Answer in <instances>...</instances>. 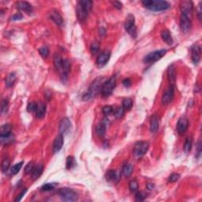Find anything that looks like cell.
<instances>
[{"mask_svg":"<svg viewBox=\"0 0 202 202\" xmlns=\"http://www.w3.org/2000/svg\"><path fill=\"white\" fill-rule=\"evenodd\" d=\"M189 126V121L186 116H182L179 119L177 123V130L180 135L185 134Z\"/></svg>","mask_w":202,"mask_h":202,"instance_id":"cell-13","label":"cell"},{"mask_svg":"<svg viewBox=\"0 0 202 202\" xmlns=\"http://www.w3.org/2000/svg\"><path fill=\"white\" fill-rule=\"evenodd\" d=\"M58 184L56 182H52V183H46L43 186H42L41 189L43 191H50L55 189Z\"/></svg>","mask_w":202,"mask_h":202,"instance_id":"cell-39","label":"cell"},{"mask_svg":"<svg viewBox=\"0 0 202 202\" xmlns=\"http://www.w3.org/2000/svg\"><path fill=\"white\" fill-rule=\"evenodd\" d=\"M10 162L8 158L3 159V160L2 161V164H1V169H2L3 173L7 172V171L9 170V167H10Z\"/></svg>","mask_w":202,"mask_h":202,"instance_id":"cell-36","label":"cell"},{"mask_svg":"<svg viewBox=\"0 0 202 202\" xmlns=\"http://www.w3.org/2000/svg\"><path fill=\"white\" fill-rule=\"evenodd\" d=\"M63 143H64V140H63V135L62 134H58V136L55 137V140L53 142V152L55 153H58L62 149L63 146Z\"/></svg>","mask_w":202,"mask_h":202,"instance_id":"cell-18","label":"cell"},{"mask_svg":"<svg viewBox=\"0 0 202 202\" xmlns=\"http://www.w3.org/2000/svg\"><path fill=\"white\" fill-rule=\"evenodd\" d=\"M193 145V141L191 138H187L185 141V144H184V152L186 153H189L191 151V149H192Z\"/></svg>","mask_w":202,"mask_h":202,"instance_id":"cell-37","label":"cell"},{"mask_svg":"<svg viewBox=\"0 0 202 202\" xmlns=\"http://www.w3.org/2000/svg\"><path fill=\"white\" fill-rule=\"evenodd\" d=\"M76 165V161H75L74 158L73 156H68L66 158V169H71L73 168L74 166Z\"/></svg>","mask_w":202,"mask_h":202,"instance_id":"cell-34","label":"cell"},{"mask_svg":"<svg viewBox=\"0 0 202 202\" xmlns=\"http://www.w3.org/2000/svg\"><path fill=\"white\" fill-rule=\"evenodd\" d=\"M34 167H35V166H34L33 162H29L28 164H27L26 167H25V173H26V174H31V172L33 171Z\"/></svg>","mask_w":202,"mask_h":202,"instance_id":"cell-48","label":"cell"},{"mask_svg":"<svg viewBox=\"0 0 202 202\" xmlns=\"http://www.w3.org/2000/svg\"><path fill=\"white\" fill-rule=\"evenodd\" d=\"M70 67H71V64L70 62L68 59H63V65H62V68L60 70L61 72V77L63 78V81H66L68 78V74L70 73Z\"/></svg>","mask_w":202,"mask_h":202,"instance_id":"cell-15","label":"cell"},{"mask_svg":"<svg viewBox=\"0 0 202 202\" xmlns=\"http://www.w3.org/2000/svg\"><path fill=\"white\" fill-rule=\"evenodd\" d=\"M149 147V143L145 141H138L136 144H134V150H133V153H134V157L137 159L142 157L146 153H147L148 149Z\"/></svg>","mask_w":202,"mask_h":202,"instance_id":"cell-5","label":"cell"},{"mask_svg":"<svg viewBox=\"0 0 202 202\" xmlns=\"http://www.w3.org/2000/svg\"><path fill=\"white\" fill-rule=\"evenodd\" d=\"M45 112H46V105H45V104L40 102V103L38 104V105H37L36 115H37V117L39 118V119H41V118H43V116H44Z\"/></svg>","mask_w":202,"mask_h":202,"instance_id":"cell-25","label":"cell"},{"mask_svg":"<svg viewBox=\"0 0 202 202\" xmlns=\"http://www.w3.org/2000/svg\"><path fill=\"white\" fill-rule=\"evenodd\" d=\"M147 188L148 189L151 190V189H153L154 188V185L153 183H148L147 184Z\"/></svg>","mask_w":202,"mask_h":202,"instance_id":"cell-56","label":"cell"},{"mask_svg":"<svg viewBox=\"0 0 202 202\" xmlns=\"http://www.w3.org/2000/svg\"><path fill=\"white\" fill-rule=\"evenodd\" d=\"M110 57H111V52H104L103 53H101L99 56L96 58V64L97 66V67L99 68H102L107 63H108L110 59Z\"/></svg>","mask_w":202,"mask_h":202,"instance_id":"cell-11","label":"cell"},{"mask_svg":"<svg viewBox=\"0 0 202 202\" xmlns=\"http://www.w3.org/2000/svg\"><path fill=\"white\" fill-rule=\"evenodd\" d=\"M159 119L158 115L156 114H153L152 117H151L150 119V131L153 134L156 133L159 129Z\"/></svg>","mask_w":202,"mask_h":202,"instance_id":"cell-20","label":"cell"},{"mask_svg":"<svg viewBox=\"0 0 202 202\" xmlns=\"http://www.w3.org/2000/svg\"><path fill=\"white\" fill-rule=\"evenodd\" d=\"M39 53L40 54V55H41L42 57L46 58V57H48V55H49V49H48L46 46H43L40 48H39Z\"/></svg>","mask_w":202,"mask_h":202,"instance_id":"cell-44","label":"cell"},{"mask_svg":"<svg viewBox=\"0 0 202 202\" xmlns=\"http://www.w3.org/2000/svg\"><path fill=\"white\" fill-rule=\"evenodd\" d=\"M22 18H23V15H22L21 13H16V14L13 15V16L10 18L11 21H19V20H22Z\"/></svg>","mask_w":202,"mask_h":202,"instance_id":"cell-49","label":"cell"},{"mask_svg":"<svg viewBox=\"0 0 202 202\" xmlns=\"http://www.w3.org/2000/svg\"><path fill=\"white\" fill-rule=\"evenodd\" d=\"M76 13L77 17H78V19L81 23H84V22L86 21L87 17H88V13L83 8L82 6L78 3V5H77L76 7Z\"/></svg>","mask_w":202,"mask_h":202,"instance_id":"cell-16","label":"cell"},{"mask_svg":"<svg viewBox=\"0 0 202 202\" xmlns=\"http://www.w3.org/2000/svg\"><path fill=\"white\" fill-rule=\"evenodd\" d=\"M37 105H38V104L34 103V102L29 103L27 106V111L28 112H36L37 109Z\"/></svg>","mask_w":202,"mask_h":202,"instance_id":"cell-45","label":"cell"},{"mask_svg":"<svg viewBox=\"0 0 202 202\" xmlns=\"http://www.w3.org/2000/svg\"><path fill=\"white\" fill-rule=\"evenodd\" d=\"M123 107L125 110H130L133 107V100L129 98L124 99L123 101Z\"/></svg>","mask_w":202,"mask_h":202,"instance_id":"cell-42","label":"cell"},{"mask_svg":"<svg viewBox=\"0 0 202 202\" xmlns=\"http://www.w3.org/2000/svg\"><path fill=\"white\" fill-rule=\"evenodd\" d=\"M23 164L24 162L23 161H22V162L20 163H18V164H16L15 165H13V167H11V169H10V172H11L12 174H17L20 171V170L22 169V166H23Z\"/></svg>","mask_w":202,"mask_h":202,"instance_id":"cell-33","label":"cell"},{"mask_svg":"<svg viewBox=\"0 0 202 202\" xmlns=\"http://www.w3.org/2000/svg\"><path fill=\"white\" fill-rule=\"evenodd\" d=\"M200 154H201V143L200 141H198L197 144V157L199 158L200 156Z\"/></svg>","mask_w":202,"mask_h":202,"instance_id":"cell-50","label":"cell"},{"mask_svg":"<svg viewBox=\"0 0 202 202\" xmlns=\"http://www.w3.org/2000/svg\"><path fill=\"white\" fill-rule=\"evenodd\" d=\"M99 50V43L97 41H94L91 44V47H90V52H91L92 55H95L98 53Z\"/></svg>","mask_w":202,"mask_h":202,"instance_id":"cell-38","label":"cell"},{"mask_svg":"<svg viewBox=\"0 0 202 202\" xmlns=\"http://www.w3.org/2000/svg\"><path fill=\"white\" fill-rule=\"evenodd\" d=\"M102 111H103V113L104 115L108 116V115H110L111 114H112L113 111H114V110H113L112 107L108 105V106L104 107L103 109H102Z\"/></svg>","mask_w":202,"mask_h":202,"instance_id":"cell-46","label":"cell"},{"mask_svg":"<svg viewBox=\"0 0 202 202\" xmlns=\"http://www.w3.org/2000/svg\"><path fill=\"white\" fill-rule=\"evenodd\" d=\"M141 3L146 9L154 12L164 11L171 7V4L169 3L161 0H144L141 2Z\"/></svg>","mask_w":202,"mask_h":202,"instance_id":"cell-2","label":"cell"},{"mask_svg":"<svg viewBox=\"0 0 202 202\" xmlns=\"http://www.w3.org/2000/svg\"><path fill=\"white\" fill-rule=\"evenodd\" d=\"M27 190H28V189H24L22 191V193H21L20 194H18V197H17V198L15 199V201H19V200H22V197H23V196L25 195V194H26Z\"/></svg>","mask_w":202,"mask_h":202,"instance_id":"cell-52","label":"cell"},{"mask_svg":"<svg viewBox=\"0 0 202 202\" xmlns=\"http://www.w3.org/2000/svg\"><path fill=\"white\" fill-rule=\"evenodd\" d=\"M123 85H124L125 87L128 88V87L131 86V84H132V82H131V81H130V79H129V78H126V79L123 80Z\"/></svg>","mask_w":202,"mask_h":202,"instance_id":"cell-53","label":"cell"},{"mask_svg":"<svg viewBox=\"0 0 202 202\" xmlns=\"http://www.w3.org/2000/svg\"><path fill=\"white\" fill-rule=\"evenodd\" d=\"M71 126V122H70V120L68 118H63L59 123V129H58L59 134L63 135V136L67 134L70 131Z\"/></svg>","mask_w":202,"mask_h":202,"instance_id":"cell-10","label":"cell"},{"mask_svg":"<svg viewBox=\"0 0 202 202\" xmlns=\"http://www.w3.org/2000/svg\"><path fill=\"white\" fill-rule=\"evenodd\" d=\"M114 115L115 116L117 119H121L123 115H124L125 113V109L123 108V107H119V108H116L114 111Z\"/></svg>","mask_w":202,"mask_h":202,"instance_id":"cell-40","label":"cell"},{"mask_svg":"<svg viewBox=\"0 0 202 202\" xmlns=\"http://www.w3.org/2000/svg\"><path fill=\"white\" fill-rule=\"evenodd\" d=\"M176 77H177V74H176L175 67L172 64L169 66V67L167 69V78H168L171 85H174V84L176 81Z\"/></svg>","mask_w":202,"mask_h":202,"instance_id":"cell-21","label":"cell"},{"mask_svg":"<svg viewBox=\"0 0 202 202\" xmlns=\"http://www.w3.org/2000/svg\"><path fill=\"white\" fill-rule=\"evenodd\" d=\"M124 27L126 31L132 38L135 39L138 35L137 33V28L135 25V18L133 14H129L126 18Z\"/></svg>","mask_w":202,"mask_h":202,"instance_id":"cell-4","label":"cell"},{"mask_svg":"<svg viewBox=\"0 0 202 202\" xmlns=\"http://www.w3.org/2000/svg\"><path fill=\"white\" fill-rule=\"evenodd\" d=\"M174 96V85H171L164 92V95L162 96V104L164 105H167L170 104L172 101Z\"/></svg>","mask_w":202,"mask_h":202,"instance_id":"cell-9","label":"cell"},{"mask_svg":"<svg viewBox=\"0 0 202 202\" xmlns=\"http://www.w3.org/2000/svg\"><path fill=\"white\" fill-rule=\"evenodd\" d=\"M12 127L10 124L3 125L0 129V137H6L11 134Z\"/></svg>","mask_w":202,"mask_h":202,"instance_id":"cell-29","label":"cell"},{"mask_svg":"<svg viewBox=\"0 0 202 202\" xmlns=\"http://www.w3.org/2000/svg\"><path fill=\"white\" fill-rule=\"evenodd\" d=\"M129 188L130 189L131 192L133 193H136L138 192V188H139V186H138V182H137L136 180H132L129 182Z\"/></svg>","mask_w":202,"mask_h":202,"instance_id":"cell-41","label":"cell"},{"mask_svg":"<svg viewBox=\"0 0 202 202\" xmlns=\"http://www.w3.org/2000/svg\"><path fill=\"white\" fill-rule=\"evenodd\" d=\"M161 37H162L163 40H164L165 43H167L168 45L173 44V39L169 30H162V32H161Z\"/></svg>","mask_w":202,"mask_h":202,"instance_id":"cell-22","label":"cell"},{"mask_svg":"<svg viewBox=\"0 0 202 202\" xmlns=\"http://www.w3.org/2000/svg\"><path fill=\"white\" fill-rule=\"evenodd\" d=\"M17 7L19 10H22L24 12L29 13L33 11V7L32 5L28 2H18L17 3Z\"/></svg>","mask_w":202,"mask_h":202,"instance_id":"cell-23","label":"cell"},{"mask_svg":"<svg viewBox=\"0 0 202 202\" xmlns=\"http://www.w3.org/2000/svg\"><path fill=\"white\" fill-rule=\"evenodd\" d=\"M107 125L104 122L99 123L96 127V132L99 137H104L106 134Z\"/></svg>","mask_w":202,"mask_h":202,"instance_id":"cell-26","label":"cell"},{"mask_svg":"<svg viewBox=\"0 0 202 202\" xmlns=\"http://www.w3.org/2000/svg\"><path fill=\"white\" fill-rule=\"evenodd\" d=\"M43 167L42 165H38L36 166L34 168H33V171L31 172V178L33 179V180H36L38 178H40V176L41 175L42 173H43Z\"/></svg>","mask_w":202,"mask_h":202,"instance_id":"cell-24","label":"cell"},{"mask_svg":"<svg viewBox=\"0 0 202 202\" xmlns=\"http://www.w3.org/2000/svg\"><path fill=\"white\" fill-rule=\"evenodd\" d=\"M136 196H135V200L137 201H143L147 197V194L143 191H140V192H136Z\"/></svg>","mask_w":202,"mask_h":202,"instance_id":"cell-43","label":"cell"},{"mask_svg":"<svg viewBox=\"0 0 202 202\" xmlns=\"http://www.w3.org/2000/svg\"><path fill=\"white\" fill-rule=\"evenodd\" d=\"M99 35H100L101 37H103L104 35H105V34H106V29H105V28H99Z\"/></svg>","mask_w":202,"mask_h":202,"instance_id":"cell-55","label":"cell"},{"mask_svg":"<svg viewBox=\"0 0 202 202\" xmlns=\"http://www.w3.org/2000/svg\"><path fill=\"white\" fill-rule=\"evenodd\" d=\"M105 81L104 78H96L94 81H93L91 85H90L89 88H88V90L86 91V93H84L82 96V99L84 101H88L89 99H91L92 98H93L94 96H96V95L99 93L101 92V88L103 86L104 83Z\"/></svg>","mask_w":202,"mask_h":202,"instance_id":"cell-1","label":"cell"},{"mask_svg":"<svg viewBox=\"0 0 202 202\" xmlns=\"http://www.w3.org/2000/svg\"><path fill=\"white\" fill-rule=\"evenodd\" d=\"M191 59L194 64H198L200 60V53H201V48L199 45L194 44L190 48Z\"/></svg>","mask_w":202,"mask_h":202,"instance_id":"cell-12","label":"cell"},{"mask_svg":"<svg viewBox=\"0 0 202 202\" xmlns=\"http://www.w3.org/2000/svg\"><path fill=\"white\" fill-rule=\"evenodd\" d=\"M180 179V174L178 173H173L168 178V182H175Z\"/></svg>","mask_w":202,"mask_h":202,"instance_id":"cell-47","label":"cell"},{"mask_svg":"<svg viewBox=\"0 0 202 202\" xmlns=\"http://www.w3.org/2000/svg\"><path fill=\"white\" fill-rule=\"evenodd\" d=\"M17 76L15 73H9L8 76L6 78V85L8 88H11L13 85H14L15 81H16Z\"/></svg>","mask_w":202,"mask_h":202,"instance_id":"cell-28","label":"cell"},{"mask_svg":"<svg viewBox=\"0 0 202 202\" xmlns=\"http://www.w3.org/2000/svg\"><path fill=\"white\" fill-rule=\"evenodd\" d=\"M9 110V101L8 99H3L2 104H1V113L3 114H6L8 112Z\"/></svg>","mask_w":202,"mask_h":202,"instance_id":"cell-35","label":"cell"},{"mask_svg":"<svg viewBox=\"0 0 202 202\" xmlns=\"http://www.w3.org/2000/svg\"><path fill=\"white\" fill-rule=\"evenodd\" d=\"M182 15L186 16L189 18H192L194 11V4L191 1H182L180 4Z\"/></svg>","mask_w":202,"mask_h":202,"instance_id":"cell-8","label":"cell"},{"mask_svg":"<svg viewBox=\"0 0 202 202\" xmlns=\"http://www.w3.org/2000/svg\"><path fill=\"white\" fill-rule=\"evenodd\" d=\"M49 16H50V18H51V20L53 21V22H55L56 25H58V26H63V25H64L63 18L58 10H52V11L50 12Z\"/></svg>","mask_w":202,"mask_h":202,"instance_id":"cell-17","label":"cell"},{"mask_svg":"<svg viewBox=\"0 0 202 202\" xmlns=\"http://www.w3.org/2000/svg\"><path fill=\"white\" fill-rule=\"evenodd\" d=\"M15 139V137L13 134H10L6 137H0V141L2 144H9L10 143L13 142Z\"/></svg>","mask_w":202,"mask_h":202,"instance_id":"cell-31","label":"cell"},{"mask_svg":"<svg viewBox=\"0 0 202 202\" xmlns=\"http://www.w3.org/2000/svg\"><path fill=\"white\" fill-rule=\"evenodd\" d=\"M116 85V79L114 77H111L104 83L102 88H101V94L104 97H108L114 91Z\"/></svg>","mask_w":202,"mask_h":202,"instance_id":"cell-6","label":"cell"},{"mask_svg":"<svg viewBox=\"0 0 202 202\" xmlns=\"http://www.w3.org/2000/svg\"><path fill=\"white\" fill-rule=\"evenodd\" d=\"M191 27H192L191 19L186 16L182 15L180 18V28L182 31L183 33H188L191 29Z\"/></svg>","mask_w":202,"mask_h":202,"instance_id":"cell-14","label":"cell"},{"mask_svg":"<svg viewBox=\"0 0 202 202\" xmlns=\"http://www.w3.org/2000/svg\"><path fill=\"white\" fill-rule=\"evenodd\" d=\"M58 197L63 201H76L78 200V194L76 191L70 188H62L57 192Z\"/></svg>","mask_w":202,"mask_h":202,"instance_id":"cell-3","label":"cell"},{"mask_svg":"<svg viewBox=\"0 0 202 202\" xmlns=\"http://www.w3.org/2000/svg\"><path fill=\"white\" fill-rule=\"evenodd\" d=\"M166 54H167V50L166 49L156 50V51L148 54L144 58L143 62L144 63H153L162 58Z\"/></svg>","mask_w":202,"mask_h":202,"instance_id":"cell-7","label":"cell"},{"mask_svg":"<svg viewBox=\"0 0 202 202\" xmlns=\"http://www.w3.org/2000/svg\"><path fill=\"white\" fill-rule=\"evenodd\" d=\"M53 63L55 68L57 70H58V71H60V70L62 68V65H63V58H61V56L59 55H58V54H55L54 55Z\"/></svg>","mask_w":202,"mask_h":202,"instance_id":"cell-30","label":"cell"},{"mask_svg":"<svg viewBox=\"0 0 202 202\" xmlns=\"http://www.w3.org/2000/svg\"><path fill=\"white\" fill-rule=\"evenodd\" d=\"M119 174L115 170H108L105 174V179L108 182H117L119 180Z\"/></svg>","mask_w":202,"mask_h":202,"instance_id":"cell-19","label":"cell"},{"mask_svg":"<svg viewBox=\"0 0 202 202\" xmlns=\"http://www.w3.org/2000/svg\"><path fill=\"white\" fill-rule=\"evenodd\" d=\"M197 17L199 20H201V3H200L198 5V10H197Z\"/></svg>","mask_w":202,"mask_h":202,"instance_id":"cell-54","label":"cell"},{"mask_svg":"<svg viewBox=\"0 0 202 202\" xmlns=\"http://www.w3.org/2000/svg\"><path fill=\"white\" fill-rule=\"evenodd\" d=\"M79 3L82 6V7L86 10L88 13L91 11L92 8H93V3L90 0H83V1H80Z\"/></svg>","mask_w":202,"mask_h":202,"instance_id":"cell-32","label":"cell"},{"mask_svg":"<svg viewBox=\"0 0 202 202\" xmlns=\"http://www.w3.org/2000/svg\"><path fill=\"white\" fill-rule=\"evenodd\" d=\"M133 171H134V167L131 164H125L122 169V172L125 177H129L132 174Z\"/></svg>","mask_w":202,"mask_h":202,"instance_id":"cell-27","label":"cell"},{"mask_svg":"<svg viewBox=\"0 0 202 202\" xmlns=\"http://www.w3.org/2000/svg\"><path fill=\"white\" fill-rule=\"evenodd\" d=\"M112 4L114 7V8H116L117 10H121L123 8V4H122V3L119 2V1H114V2H112Z\"/></svg>","mask_w":202,"mask_h":202,"instance_id":"cell-51","label":"cell"}]
</instances>
